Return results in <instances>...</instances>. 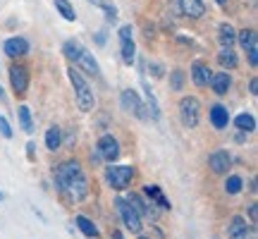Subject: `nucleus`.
Returning a JSON list of instances; mask_svg holds the SVG:
<instances>
[{
    "instance_id": "obj_10",
    "label": "nucleus",
    "mask_w": 258,
    "mask_h": 239,
    "mask_svg": "<svg viewBox=\"0 0 258 239\" xmlns=\"http://www.w3.org/2000/svg\"><path fill=\"white\" fill-rule=\"evenodd\" d=\"M208 165H211V170L215 175H225L232 165V158L227 151H215V153H211V158H208Z\"/></svg>"
},
{
    "instance_id": "obj_6",
    "label": "nucleus",
    "mask_w": 258,
    "mask_h": 239,
    "mask_svg": "<svg viewBox=\"0 0 258 239\" xmlns=\"http://www.w3.org/2000/svg\"><path fill=\"white\" fill-rule=\"evenodd\" d=\"M179 115H182V122L186 127H199V119H201V103L196 101L194 96H184L179 101Z\"/></svg>"
},
{
    "instance_id": "obj_38",
    "label": "nucleus",
    "mask_w": 258,
    "mask_h": 239,
    "mask_svg": "<svg viewBox=\"0 0 258 239\" xmlns=\"http://www.w3.org/2000/svg\"><path fill=\"white\" fill-rule=\"evenodd\" d=\"M110 239H124V234H122V232H120V230H112Z\"/></svg>"
},
{
    "instance_id": "obj_41",
    "label": "nucleus",
    "mask_w": 258,
    "mask_h": 239,
    "mask_svg": "<svg viewBox=\"0 0 258 239\" xmlns=\"http://www.w3.org/2000/svg\"><path fill=\"white\" fill-rule=\"evenodd\" d=\"M3 199H5V194H3V192H0V201H3Z\"/></svg>"
},
{
    "instance_id": "obj_11",
    "label": "nucleus",
    "mask_w": 258,
    "mask_h": 239,
    "mask_svg": "<svg viewBox=\"0 0 258 239\" xmlns=\"http://www.w3.org/2000/svg\"><path fill=\"white\" fill-rule=\"evenodd\" d=\"M3 50H5V55H10V57L27 55V53H29V43H27V38L12 36V38H8V41H5Z\"/></svg>"
},
{
    "instance_id": "obj_27",
    "label": "nucleus",
    "mask_w": 258,
    "mask_h": 239,
    "mask_svg": "<svg viewBox=\"0 0 258 239\" xmlns=\"http://www.w3.org/2000/svg\"><path fill=\"white\" fill-rule=\"evenodd\" d=\"M241 189H244V180H241L239 175L227 177V182H225V192L230 194V196H237Z\"/></svg>"
},
{
    "instance_id": "obj_26",
    "label": "nucleus",
    "mask_w": 258,
    "mask_h": 239,
    "mask_svg": "<svg viewBox=\"0 0 258 239\" xmlns=\"http://www.w3.org/2000/svg\"><path fill=\"white\" fill-rule=\"evenodd\" d=\"M53 3H55V10L60 12V15H62L64 19H67V22H74V19H77V15H74V8L70 5V0H53Z\"/></svg>"
},
{
    "instance_id": "obj_2",
    "label": "nucleus",
    "mask_w": 258,
    "mask_h": 239,
    "mask_svg": "<svg viewBox=\"0 0 258 239\" xmlns=\"http://www.w3.org/2000/svg\"><path fill=\"white\" fill-rule=\"evenodd\" d=\"M67 77H70L74 91H77V103H79V110H82V112H91L93 108H96V96H93L89 82H86V79L82 77V72H79V70H74V67H70V70H67Z\"/></svg>"
},
{
    "instance_id": "obj_18",
    "label": "nucleus",
    "mask_w": 258,
    "mask_h": 239,
    "mask_svg": "<svg viewBox=\"0 0 258 239\" xmlns=\"http://www.w3.org/2000/svg\"><path fill=\"white\" fill-rule=\"evenodd\" d=\"M218 63L222 70H237L239 60H237V53L232 50V46H222V50L218 53Z\"/></svg>"
},
{
    "instance_id": "obj_30",
    "label": "nucleus",
    "mask_w": 258,
    "mask_h": 239,
    "mask_svg": "<svg viewBox=\"0 0 258 239\" xmlns=\"http://www.w3.org/2000/svg\"><path fill=\"white\" fill-rule=\"evenodd\" d=\"M170 86H172V91H182L184 89V72L182 70H172L170 72Z\"/></svg>"
},
{
    "instance_id": "obj_42",
    "label": "nucleus",
    "mask_w": 258,
    "mask_h": 239,
    "mask_svg": "<svg viewBox=\"0 0 258 239\" xmlns=\"http://www.w3.org/2000/svg\"><path fill=\"white\" fill-rule=\"evenodd\" d=\"M141 239H148V237H141Z\"/></svg>"
},
{
    "instance_id": "obj_3",
    "label": "nucleus",
    "mask_w": 258,
    "mask_h": 239,
    "mask_svg": "<svg viewBox=\"0 0 258 239\" xmlns=\"http://www.w3.org/2000/svg\"><path fill=\"white\" fill-rule=\"evenodd\" d=\"M132 180H134V167L132 165H112L110 163V167H105V182L115 192L129 189Z\"/></svg>"
},
{
    "instance_id": "obj_37",
    "label": "nucleus",
    "mask_w": 258,
    "mask_h": 239,
    "mask_svg": "<svg viewBox=\"0 0 258 239\" xmlns=\"http://www.w3.org/2000/svg\"><path fill=\"white\" fill-rule=\"evenodd\" d=\"M34 148H36L34 144H27V158L29 160H34Z\"/></svg>"
},
{
    "instance_id": "obj_25",
    "label": "nucleus",
    "mask_w": 258,
    "mask_h": 239,
    "mask_svg": "<svg viewBox=\"0 0 258 239\" xmlns=\"http://www.w3.org/2000/svg\"><path fill=\"white\" fill-rule=\"evenodd\" d=\"M237 38H239V43H241L244 50H249L251 46H258V38H256V31H253V29H244V31H239Z\"/></svg>"
},
{
    "instance_id": "obj_36",
    "label": "nucleus",
    "mask_w": 258,
    "mask_h": 239,
    "mask_svg": "<svg viewBox=\"0 0 258 239\" xmlns=\"http://www.w3.org/2000/svg\"><path fill=\"white\" fill-rule=\"evenodd\" d=\"M249 91H251V96H258V79L256 77L249 82Z\"/></svg>"
},
{
    "instance_id": "obj_8",
    "label": "nucleus",
    "mask_w": 258,
    "mask_h": 239,
    "mask_svg": "<svg viewBox=\"0 0 258 239\" xmlns=\"http://www.w3.org/2000/svg\"><path fill=\"white\" fill-rule=\"evenodd\" d=\"M10 84L17 96H24L29 89V70L24 65H12L10 67Z\"/></svg>"
},
{
    "instance_id": "obj_1",
    "label": "nucleus",
    "mask_w": 258,
    "mask_h": 239,
    "mask_svg": "<svg viewBox=\"0 0 258 239\" xmlns=\"http://www.w3.org/2000/svg\"><path fill=\"white\" fill-rule=\"evenodd\" d=\"M57 192L67 196L70 201H84L89 196V180L84 175L82 165L77 160H64L53 170Z\"/></svg>"
},
{
    "instance_id": "obj_17",
    "label": "nucleus",
    "mask_w": 258,
    "mask_h": 239,
    "mask_svg": "<svg viewBox=\"0 0 258 239\" xmlns=\"http://www.w3.org/2000/svg\"><path fill=\"white\" fill-rule=\"evenodd\" d=\"M211 125L215 129H227L230 125V112L225 105H213L211 108Z\"/></svg>"
},
{
    "instance_id": "obj_32",
    "label": "nucleus",
    "mask_w": 258,
    "mask_h": 239,
    "mask_svg": "<svg viewBox=\"0 0 258 239\" xmlns=\"http://www.w3.org/2000/svg\"><path fill=\"white\" fill-rule=\"evenodd\" d=\"M246 53H249V65L251 67H256L258 65V46H251Z\"/></svg>"
},
{
    "instance_id": "obj_29",
    "label": "nucleus",
    "mask_w": 258,
    "mask_h": 239,
    "mask_svg": "<svg viewBox=\"0 0 258 239\" xmlns=\"http://www.w3.org/2000/svg\"><path fill=\"white\" fill-rule=\"evenodd\" d=\"M146 101H148V117L151 119H158L160 117V108H158V101L156 96H153V91L146 86Z\"/></svg>"
},
{
    "instance_id": "obj_19",
    "label": "nucleus",
    "mask_w": 258,
    "mask_h": 239,
    "mask_svg": "<svg viewBox=\"0 0 258 239\" xmlns=\"http://www.w3.org/2000/svg\"><path fill=\"white\" fill-rule=\"evenodd\" d=\"M74 225H77V227H79L86 237H91V239H98V234H101V232H98V227L93 225V220H89L86 215H77V218H74Z\"/></svg>"
},
{
    "instance_id": "obj_4",
    "label": "nucleus",
    "mask_w": 258,
    "mask_h": 239,
    "mask_svg": "<svg viewBox=\"0 0 258 239\" xmlns=\"http://www.w3.org/2000/svg\"><path fill=\"white\" fill-rule=\"evenodd\" d=\"M115 206H117V213H120L124 227H127L129 232L139 234V232H141V227H144V220H141V215H139L137 208H134L127 199H115Z\"/></svg>"
},
{
    "instance_id": "obj_35",
    "label": "nucleus",
    "mask_w": 258,
    "mask_h": 239,
    "mask_svg": "<svg viewBox=\"0 0 258 239\" xmlns=\"http://www.w3.org/2000/svg\"><path fill=\"white\" fill-rule=\"evenodd\" d=\"M132 34H134V29L129 27V24H124V27L120 29V38H132Z\"/></svg>"
},
{
    "instance_id": "obj_9",
    "label": "nucleus",
    "mask_w": 258,
    "mask_h": 239,
    "mask_svg": "<svg viewBox=\"0 0 258 239\" xmlns=\"http://www.w3.org/2000/svg\"><path fill=\"white\" fill-rule=\"evenodd\" d=\"M249 222L246 218H241V215H234L227 225V239H249Z\"/></svg>"
},
{
    "instance_id": "obj_14",
    "label": "nucleus",
    "mask_w": 258,
    "mask_h": 239,
    "mask_svg": "<svg viewBox=\"0 0 258 239\" xmlns=\"http://www.w3.org/2000/svg\"><path fill=\"white\" fill-rule=\"evenodd\" d=\"M74 65H79L84 72H89V74H93V77H98L101 74V67H98V63L93 60V55L86 50V48H82V53H79V57H77V63Z\"/></svg>"
},
{
    "instance_id": "obj_16",
    "label": "nucleus",
    "mask_w": 258,
    "mask_h": 239,
    "mask_svg": "<svg viewBox=\"0 0 258 239\" xmlns=\"http://www.w3.org/2000/svg\"><path fill=\"white\" fill-rule=\"evenodd\" d=\"M144 192H146L148 199H151V201H156L163 211H170V208H172V203L165 199V194H163V189H160L158 184H146V187H144Z\"/></svg>"
},
{
    "instance_id": "obj_7",
    "label": "nucleus",
    "mask_w": 258,
    "mask_h": 239,
    "mask_svg": "<svg viewBox=\"0 0 258 239\" xmlns=\"http://www.w3.org/2000/svg\"><path fill=\"white\" fill-rule=\"evenodd\" d=\"M122 108L127 112H132V115H137L139 119H148V112H146V105L141 103V98H139L137 91H132V89H127V91H122Z\"/></svg>"
},
{
    "instance_id": "obj_31",
    "label": "nucleus",
    "mask_w": 258,
    "mask_h": 239,
    "mask_svg": "<svg viewBox=\"0 0 258 239\" xmlns=\"http://www.w3.org/2000/svg\"><path fill=\"white\" fill-rule=\"evenodd\" d=\"M0 134L5 139H12V127H10V122L3 117V115H0Z\"/></svg>"
},
{
    "instance_id": "obj_12",
    "label": "nucleus",
    "mask_w": 258,
    "mask_h": 239,
    "mask_svg": "<svg viewBox=\"0 0 258 239\" xmlns=\"http://www.w3.org/2000/svg\"><path fill=\"white\" fill-rule=\"evenodd\" d=\"M179 12L184 17L201 19L206 15V5H203V0H179Z\"/></svg>"
},
{
    "instance_id": "obj_5",
    "label": "nucleus",
    "mask_w": 258,
    "mask_h": 239,
    "mask_svg": "<svg viewBox=\"0 0 258 239\" xmlns=\"http://www.w3.org/2000/svg\"><path fill=\"white\" fill-rule=\"evenodd\" d=\"M96 160H105V163H115L120 158V141L112 134H103L96 144Z\"/></svg>"
},
{
    "instance_id": "obj_22",
    "label": "nucleus",
    "mask_w": 258,
    "mask_h": 239,
    "mask_svg": "<svg viewBox=\"0 0 258 239\" xmlns=\"http://www.w3.org/2000/svg\"><path fill=\"white\" fill-rule=\"evenodd\" d=\"M218 38H220L222 46H232V43L237 41V31H234V27H232V24L222 22L220 27H218Z\"/></svg>"
},
{
    "instance_id": "obj_13",
    "label": "nucleus",
    "mask_w": 258,
    "mask_h": 239,
    "mask_svg": "<svg viewBox=\"0 0 258 239\" xmlns=\"http://www.w3.org/2000/svg\"><path fill=\"white\" fill-rule=\"evenodd\" d=\"M211 67L203 63V60H196V63L191 65V79L196 86H208V82H211Z\"/></svg>"
},
{
    "instance_id": "obj_21",
    "label": "nucleus",
    "mask_w": 258,
    "mask_h": 239,
    "mask_svg": "<svg viewBox=\"0 0 258 239\" xmlns=\"http://www.w3.org/2000/svg\"><path fill=\"white\" fill-rule=\"evenodd\" d=\"M60 144H62V129L53 125V127L46 132V148L55 153L57 148H60Z\"/></svg>"
},
{
    "instance_id": "obj_39",
    "label": "nucleus",
    "mask_w": 258,
    "mask_h": 239,
    "mask_svg": "<svg viewBox=\"0 0 258 239\" xmlns=\"http://www.w3.org/2000/svg\"><path fill=\"white\" fill-rule=\"evenodd\" d=\"M215 3H218V5H227L230 0H215Z\"/></svg>"
},
{
    "instance_id": "obj_15",
    "label": "nucleus",
    "mask_w": 258,
    "mask_h": 239,
    "mask_svg": "<svg viewBox=\"0 0 258 239\" xmlns=\"http://www.w3.org/2000/svg\"><path fill=\"white\" fill-rule=\"evenodd\" d=\"M208 84L213 86V91L218 93V96H225V93L230 91L232 79H230V74L227 72H215V74H211V82Z\"/></svg>"
},
{
    "instance_id": "obj_28",
    "label": "nucleus",
    "mask_w": 258,
    "mask_h": 239,
    "mask_svg": "<svg viewBox=\"0 0 258 239\" xmlns=\"http://www.w3.org/2000/svg\"><path fill=\"white\" fill-rule=\"evenodd\" d=\"M82 48L84 46L79 43V41H67V43L62 46V53L70 57L72 63H77V57H79V53H82Z\"/></svg>"
},
{
    "instance_id": "obj_34",
    "label": "nucleus",
    "mask_w": 258,
    "mask_h": 239,
    "mask_svg": "<svg viewBox=\"0 0 258 239\" xmlns=\"http://www.w3.org/2000/svg\"><path fill=\"white\" fill-rule=\"evenodd\" d=\"M148 70L153 72V77H163V65H158V63H148Z\"/></svg>"
},
{
    "instance_id": "obj_33",
    "label": "nucleus",
    "mask_w": 258,
    "mask_h": 239,
    "mask_svg": "<svg viewBox=\"0 0 258 239\" xmlns=\"http://www.w3.org/2000/svg\"><path fill=\"white\" fill-rule=\"evenodd\" d=\"M249 218H251V225L258 222V203H251L249 206Z\"/></svg>"
},
{
    "instance_id": "obj_23",
    "label": "nucleus",
    "mask_w": 258,
    "mask_h": 239,
    "mask_svg": "<svg viewBox=\"0 0 258 239\" xmlns=\"http://www.w3.org/2000/svg\"><path fill=\"white\" fill-rule=\"evenodd\" d=\"M17 119H19V127L24 129L27 134L34 132V119H31V110H29L27 105H19L17 108Z\"/></svg>"
},
{
    "instance_id": "obj_24",
    "label": "nucleus",
    "mask_w": 258,
    "mask_h": 239,
    "mask_svg": "<svg viewBox=\"0 0 258 239\" xmlns=\"http://www.w3.org/2000/svg\"><path fill=\"white\" fill-rule=\"evenodd\" d=\"M234 125H237V129H241V132H253L256 129V117L251 115V112H241V115H237L234 117Z\"/></svg>"
},
{
    "instance_id": "obj_20",
    "label": "nucleus",
    "mask_w": 258,
    "mask_h": 239,
    "mask_svg": "<svg viewBox=\"0 0 258 239\" xmlns=\"http://www.w3.org/2000/svg\"><path fill=\"white\" fill-rule=\"evenodd\" d=\"M120 53H122V60L127 65H134L137 60V46L132 38H120Z\"/></svg>"
},
{
    "instance_id": "obj_40",
    "label": "nucleus",
    "mask_w": 258,
    "mask_h": 239,
    "mask_svg": "<svg viewBox=\"0 0 258 239\" xmlns=\"http://www.w3.org/2000/svg\"><path fill=\"white\" fill-rule=\"evenodd\" d=\"M0 101H5V93H3V89H0Z\"/></svg>"
}]
</instances>
